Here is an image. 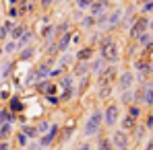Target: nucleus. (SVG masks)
Instances as JSON below:
<instances>
[{
	"label": "nucleus",
	"instance_id": "bb28decb",
	"mask_svg": "<svg viewBox=\"0 0 153 150\" xmlns=\"http://www.w3.org/2000/svg\"><path fill=\"white\" fill-rule=\"evenodd\" d=\"M97 150H112V142L108 138H100V144H97Z\"/></svg>",
	"mask_w": 153,
	"mask_h": 150
},
{
	"label": "nucleus",
	"instance_id": "f3484780",
	"mask_svg": "<svg viewBox=\"0 0 153 150\" xmlns=\"http://www.w3.org/2000/svg\"><path fill=\"white\" fill-rule=\"evenodd\" d=\"M105 64H108V62H105L103 58H97L95 62H91V64H89V72H91V74H100L103 68H105Z\"/></svg>",
	"mask_w": 153,
	"mask_h": 150
},
{
	"label": "nucleus",
	"instance_id": "f03ea898",
	"mask_svg": "<svg viewBox=\"0 0 153 150\" xmlns=\"http://www.w3.org/2000/svg\"><path fill=\"white\" fill-rule=\"evenodd\" d=\"M116 78H118V70H116V66H114V64L105 66L102 72L97 74V82H100V89H112V84L116 82Z\"/></svg>",
	"mask_w": 153,
	"mask_h": 150
},
{
	"label": "nucleus",
	"instance_id": "412c9836",
	"mask_svg": "<svg viewBox=\"0 0 153 150\" xmlns=\"http://www.w3.org/2000/svg\"><path fill=\"white\" fill-rule=\"evenodd\" d=\"M10 121H15V115H13L8 109H2V111H0V125L2 124H10Z\"/></svg>",
	"mask_w": 153,
	"mask_h": 150
},
{
	"label": "nucleus",
	"instance_id": "a19ab883",
	"mask_svg": "<svg viewBox=\"0 0 153 150\" xmlns=\"http://www.w3.org/2000/svg\"><path fill=\"white\" fill-rule=\"evenodd\" d=\"M19 142H21V144H27V138H25V134H19Z\"/></svg>",
	"mask_w": 153,
	"mask_h": 150
},
{
	"label": "nucleus",
	"instance_id": "423d86ee",
	"mask_svg": "<svg viewBox=\"0 0 153 150\" xmlns=\"http://www.w3.org/2000/svg\"><path fill=\"white\" fill-rule=\"evenodd\" d=\"M122 17H124V10L118 6V8H112L110 12H108V23H105V31L110 33V31H114V29H118L120 23H122Z\"/></svg>",
	"mask_w": 153,
	"mask_h": 150
},
{
	"label": "nucleus",
	"instance_id": "a878e982",
	"mask_svg": "<svg viewBox=\"0 0 153 150\" xmlns=\"http://www.w3.org/2000/svg\"><path fill=\"white\" fill-rule=\"evenodd\" d=\"M120 103H134V91H132V89H130V91H124Z\"/></svg>",
	"mask_w": 153,
	"mask_h": 150
},
{
	"label": "nucleus",
	"instance_id": "e433bc0d",
	"mask_svg": "<svg viewBox=\"0 0 153 150\" xmlns=\"http://www.w3.org/2000/svg\"><path fill=\"white\" fill-rule=\"evenodd\" d=\"M145 127H147V130H153V115H149V117H147V121H145Z\"/></svg>",
	"mask_w": 153,
	"mask_h": 150
},
{
	"label": "nucleus",
	"instance_id": "4be33fe9",
	"mask_svg": "<svg viewBox=\"0 0 153 150\" xmlns=\"http://www.w3.org/2000/svg\"><path fill=\"white\" fill-rule=\"evenodd\" d=\"M81 27H83V29H93V27H95V17L85 15V19H81Z\"/></svg>",
	"mask_w": 153,
	"mask_h": 150
},
{
	"label": "nucleus",
	"instance_id": "c756f323",
	"mask_svg": "<svg viewBox=\"0 0 153 150\" xmlns=\"http://www.w3.org/2000/svg\"><path fill=\"white\" fill-rule=\"evenodd\" d=\"M2 50L6 51V53H13V51H17V41H15V39H13V41H8V43H6Z\"/></svg>",
	"mask_w": 153,
	"mask_h": 150
},
{
	"label": "nucleus",
	"instance_id": "49530a36",
	"mask_svg": "<svg viewBox=\"0 0 153 150\" xmlns=\"http://www.w3.org/2000/svg\"><path fill=\"white\" fill-rule=\"evenodd\" d=\"M64 2H73V0H64Z\"/></svg>",
	"mask_w": 153,
	"mask_h": 150
},
{
	"label": "nucleus",
	"instance_id": "6e6552de",
	"mask_svg": "<svg viewBox=\"0 0 153 150\" xmlns=\"http://www.w3.org/2000/svg\"><path fill=\"white\" fill-rule=\"evenodd\" d=\"M112 10V0H93V4L89 6V15L91 17H102L105 12Z\"/></svg>",
	"mask_w": 153,
	"mask_h": 150
},
{
	"label": "nucleus",
	"instance_id": "5701e85b",
	"mask_svg": "<svg viewBox=\"0 0 153 150\" xmlns=\"http://www.w3.org/2000/svg\"><path fill=\"white\" fill-rule=\"evenodd\" d=\"M141 15H145V17L153 15V0H149V2H141Z\"/></svg>",
	"mask_w": 153,
	"mask_h": 150
},
{
	"label": "nucleus",
	"instance_id": "37998d69",
	"mask_svg": "<svg viewBox=\"0 0 153 150\" xmlns=\"http://www.w3.org/2000/svg\"><path fill=\"white\" fill-rule=\"evenodd\" d=\"M8 4L10 6H17V4H21V0H8Z\"/></svg>",
	"mask_w": 153,
	"mask_h": 150
},
{
	"label": "nucleus",
	"instance_id": "a211bd4d",
	"mask_svg": "<svg viewBox=\"0 0 153 150\" xmlns=\"http://www.w3.org/2000/svg\"><path fill=\"white\" fill-rule=\"evenodd\" d=\"M143 105L153 107V84H145V93H143Z\"/></svg>",
	"mask_w": 153,
	"mask_h": 150
},
{
	"label": "nucleus",
	"instance_id": "c03bdc74",
	"mask_svg": "<svg viewBox=\"0 0 153 150\" xmlns=\"http://www.w3.org/2000/svg\"><path fill=\"white\" fill-rule=\"evenodd\" d=\"M2 53H4V50H2V48H0V58H2Z\"/></svg>",
	"mask_w": 153,
	"mask_h": 150
},
{
	"label": "nucleus",
	"instance_id": "a18cd8bd",
	"mask_svg": "<svg viewBox=\"0 0 153 150\" xmlns=\"http://www.w3.org/2000/svg\"><path fill=\"white\" fill-rule=\"evenodd\" d=\"M139 2H149V0H139Z\"/></svg>",
	"mask_w": 153,
	"mask_h": 150
},
{
	"label": "nucleus",
	"instance_id": "c9c22d12",
	"mask_svg": "<svg viewBox=\"0 0 153 150\" xmlns=\"http://www.w3.org/2000/svg\"><path fill=\"white\" fill-rule=\"evenodd\" d=\"M37 130H39V132H46V130H50V124H48V121H42V124L37 125Z\"/></svg>",
	"mask_w": 153,
	"mask_h": 150
},
{
	"label": "nucleus",
	"instance_id": "1a4fd4ad",
	"mask_svg": "<svg viewBox=\"0 0 153 150\" xmlns=\"http://www.w3.org/2000/svg\"><path fill=\"white\" fill-rule=\"evenodd\" d=\"M71 43H73V31L68 29L66 33H62L60 37H56V43H54V45H56V51L64 53V51L68 50V45H71Z\"/></svg>",
	"mask_w": 153,
	"mask_h": 150
},
{
	"label": "nucleus",
	"instance_id": "393cba45",
	"mask_svg": "<svg viewBox=\"0 0 153 150\" xmlns=\"http://www.w3.org/2000/svg\"><path fill=\"white\" fill-rule=\"evenodd\" d=\"M91 4H93V0H75V6L79 10H89Z\"/></svg>",
	"mask_w": 153,
	"mask_h": 150
},
{
	"label": "nucleus",
	"instance_id": "9d476101",
	"mask_svg": "<svg viewBox=\"0 0 153 150\" xmlns=\"http://www.w3.org/2000/svg\"><path fill=\"white\" fill-rule=\"evenodd\" d=\"M35 91L42 95H56L58 84H54L52 80H39V82H35Z\"/></svg>",
	"mask_w": 153,
	"mask_h": 150
},
{
	"label": "nucleus",
	"instance_id": "473e14b6",
	"mask_svg": "<svg viewBox=\"0 0 153 150\" xmlns=\"http://www.w3.org/2000/svg\"><path fill=\"white\" fill-rule=\"evenodd\" d=\"M23 134H25V136H35V134H37V130H35V127L25 125V127H23Z\"/></svg>",
	"mask_w": 153,
	"mask_h": 150
},
{
	"label": "nucleus",
	"instance_id": "dca6fc26",
	"mask_svg": "<svg viewBox=\"0 0 153 150\" xmlns=\"http://www.w3.org/2000/svg\"><path fill=\"white\" fill-rule=\"evenodd\" d=\"M73 74L79 76V78H83V76L89 74V62H76L75 70H73Z\"/></svg>",
	"mask_w": 153,
	"mask_h": 150
},
{
	"label": "nucleus",
	"instance_id": "b1692460",
	"mask_svg": "<svg viewBox=\"0 0 153 150\" xmlns=\"http://www.w3.org/2000/svg\"><path fill=\"white\" fill-rule=\"evenodd\" d=\"M10 132H13L10 124H2V125H0V140H8Z\"/></svg>",
	"mask_w": 153,
	"mask_h": 150
},
{
	"label": "nucleus",
	"instance_id": "ea45409f",
	"mask_svg": "<svg viewBox=\"0 0 153 150\" xmlns=\"http://www.w3.org/2000/svg\"><path fill=\"white\" fill-rule=\"evenodd\" d=\"M145 150H153V138L147 142V144H145Z\"/></svg>",
	"mask_w": 153,
	"mask_h": 150
},
{
	"label": "nucleus",
	"instance_id": "6ab92c4d",
	"mask_svg": "<svg viewBox=\"0 0 153 150\" xmlns=\"http://www.w3.org/2000/svg\"><path fill=\"white\" fill-rule=\"evenodd\" d=\"M134 41H137V43H139L141 48H147V45H149V43L153 41V33H149V31H145V33H143V35H139V37H137Z\"/></svg>",
	"mask_w": 153,
	"mask_h": 150
},
{
	"label": "nucleus",
	"instance_id": "de8ad7c7",
	"mask_svg": "<svg viewBox=\"0 0 153 150\" xmlns=\"http://www.w3.org/2000/svg\"><path fill=\"white\" fill-rule=\"evenodd\" d=\"M122 150H128V148H122Z\"/></svg>",
	"mask_w": 153,
	"mask_h": 150
},
{
	"label": "nucleus",
	"instance_id": "cd10ccee",
	"mask_svg": "<svg viewBox=\"0 0 153 150\" xmlns=\"http://www.w3.org/2000/svg\"><path fill=\"white\" fill-rule=\"evenodd\" d=\"M60 86H62L64 91H66V89H73V78H71V76H62V78H60Z\"/></svg>",
	"mask_w": 153,
	"mask_h": 150
},
{
	"label": "nucleus",
	"instance_id": "aec40b11",
	"mask_svg": "<svg viewBox=\"0 0 153 150\" xmlns=\"http://www.w3.org/2000/svg\"><path fill=\"white\" fill-rule=\"evenodd\" d=\"M8 111H10V113H15V111H23V101L19 99V97H13L10 103H8Z\"/></svg>",
	"mask_w": 153,
	"mask_h": 150
},
{
	"label": "nucleus",
	"instance_id": "4c0bfd02",
	"mask_svg": "<svg viewBox=\"0 0 153 150\" xmlns=\"http://www.w3.org/2000/svg\"><path fill=\"white\" fill-rule=\"evenodd\" d=\"M0 150H8V142L6 140H0Z\"/></svg>",
	"mask_w": 153,
	"mask_h": 150
},
{
	"label": "nucleus",
	"instance_id": "20e7f679",
	"mask_svg": "<svg viewBox=\"0 0 153 150\" xmlns=\"http://www.w3.org/2000/svg\"><path fill=\"white\" fill-rule=\"evenodd\" d=\"M102 121H103V113L100 109H95L91 113V117L85 121V136H95L100 132V127H102Z\"/></svg>",
	"mask_w": 153,
	"mask_h": 150
},
{
	"label": "nucleus",
	"instance_id": "4468645a",
	"mask_svg": "<svg viewBox=\"0 0 153 150\" xmlns=\"http://www.w3.org/2000/svg\"><path fill=\"white\" fill-rule=\"evenodd\" d=\"M120 125H122V132H134V127H137V117H132V115L126 113V115L122 117Z\"/></svg>",
	"mask_w": 153,
	"mask_h": 150
},
{
	"label": "nucleus",
	"instance_id": "7c9ffc66",
	"mask_svg": "<svg viewBox=\"0 0 153 150\" xmlns=\"http://www.w3.org/2000/svg\"><path fill=\"white\" fill-rule=\"evenodd\" d=\"M8 17H10V19H19V17H21V12H19V4L8 8Z\"/></svg>",
	"mask_w": 153,
	"mask_h": 150
},
{
	"label": "nucleus",
	"instance_id": "ddd939ff",
	"mask_svg": "<svg viewBox=\"0 0 153 150\" xmlns=\"http://www.w3.org/2000/svg\"><path fill=\"white\" fill-rule=\"evenodd\" d=\"M27 31V27L23 25V23H15L13 25V29H10V33H8V37L10 39H15V41H19L21 37H23V33Z\"/></svg>",
	"mask_w": 153,
	"mask_h": 150
},
{
	"label": "nucleus",
	"instance_id": "39448f33",
	"mask_svg": "<svg viewBox=\"0 0 153 150\" xmlns=\"http://www.w3.org/2000/svg\"><path fill=\"white\" fill-rule=\"evenodd\" d=\"M118 117H120V105L118 103L108 105V109L103 111V124L108 125V127H114V125L118 124Z\"/></svg>",
	"mask_w": 153,
	"mask_h": 150
},
{
	"label": "nucleus",
	"instance_id": "9b49d317",
	"mask_svg": "<svg viewBox=\"0 0 153 150\" xmlns=\"http://www.w3.org/2000/svg\"><path fill=\"white\" fill-rule=\"evenodd\" d=\"M112 146H116L118 150H122V148H128V136H126V132H116L114 136H112Z\"/></svg>",
	"mask_w": 153,
	"mask_h": 150
},
{
	"label": "nucleus",
	"instance_id": "72a5a7b5",
	"mask_svg": "<svg viewBox=\"0 0 153 150\" xmlns=\"http://www.w3.org/2000/svg\"><path fill=\"white\" fill-rule=\"evenodd\" d=\"M37 2H39L42 8H50L52 4H54V0H37Z\"/></svg>",
	"mask_w": 153,
	"mask_h": 150
},
{
	"label": "nucleus",
	"instance_id": "09e8293b",
	"mask_svg": "<svg viewBox=\"0 0 153 150\" xmlns=\"http://www.w3.org/2000/svg\"><path fill=\"white\" fill-rule=\"evenodd\" d=\"M112 2H116V0H112Z\"/></svg>",
	"mask_w": 153,
	"mask_h": 150
},
{
	"label": "nucleus",
	"instance_id": "2eb2a0df",
	"mask_svg": "<svg viewBox=\"0 0 153 150\" xmlns=\"http://www.w3.org/2000/svg\"><path fill=\"white\" fill-rule=\"evenodd\" d=\"M56 136H58V125H52L50 130H48V134L39 140V144H42V146H50L52 142H54V138H56Z\"/></svg>",
	"mask_w": 153,
	"mask_h": 150
},
{
	"label": "nucleus",
	"instance_id": "7ed1b4c3",
	"mask_svg": "<svg viewBox=\"0 0 153 150\" xmlns=\"http://www.w3.org/2000/svg\"><path fill=\"white\" fill-rule=\"evenodd\" d=\"M145 31H149V17L137 15V19L132 21V25L128 27V37H130V39H137V37L143 35Z\"/></svg>",
	"mask_w": 153,
	"mask_h": 150
},
{
	"label": "nucleus",
	"instance_id": "f257e3e1",
	"mask_svg": "<svg viewBox=\"0 0 153 150\" xmlns=\"http://www.w3.org/2000/svg\"><path fill=\"white\" fill-rule=\"evenodd\" d=\"M100 58H103L108 64H116L120 58V50H118V41L112 35H105L100 39Z\"/></svg>",
	"mask_w": 153,
	"mask_h": 150
},
{
	"label": "nucleus",
	"instance_id": "58836bf2",
	"mask_svg": "<svg viewBox=\"0 0 153 150\" xmlns=\"http://www.w3.org/2000/svg\"><path fill=\"white\" fill-rule=\"evenodd\" d=\"M76 150H91V146H89V144L85 142V144H81V146H79V148H76Z\"/></svg>",
	"mask_w": 153,
	"mask_h": 150
},
{
	"label": "nucleus",
	"instance_id": "f8f14e48",
	"mask_svg": "<svg viewBox=\"0 0 153 150\" xmlns=\"http://www.w3.org/2000/svg\"><path fill=\"white\" fill-rule=\"evenodd\" d=\"M93 45H83V48H81V50L76 51V62H89V60H91V58H93Z\"/></svg>",
	"mask_w": 153,
	"mask_h": 150
},
{
	"label": "nucleus",
	"instance_id": "f704fd0d",
	"mask_svg": "<svg viewBox=\"0 0 153 150\" xmlns=\"http://www.w3.org/2000/svg\"><path fill=\"white\" fill-rule=\"evenodd\" d=\"M46 99H48V103H50V105H58V97H54V95H46Z\"/></svg>",
	"mask_w": 153,
	"mask_h": 150
},
{
	"label": "nucleus",
	"instance_id": "0eeeda50",
	"mask_svg": "<svg viewBox=\"0 0 153 150\" xmlns=\"http://www.w3.org/2000/svg\"><path fill=\"white\" fill-rule=\"evenodd\" d=\"M116 86H118V93H124V91H130L134 86V74L130 70H124L122 74L116 78Z\"/></svg>",
	"mask_w": 153,
	"mask_h": 150
},
{
	"label": "nucleus",
	"instance_id": "c85d7f7f",
	"mask_svg": "<svg viewBox=\"0 0 153 150\" xmlns=\"http://www.w3.org/2000/svg\"><path fill=\"white\" fill-rule=\"evenodd\" d=\"M33 51H35V48H31V45H29V48H25V50L19 53V58H21V60H29V58L33 56Z\"/></svg>",
	"mask_w": 153,
	"mask_h": 150
},
{
	"label": "nucleus",
	"instance_id": "2f4dec72",
	"mask_svg": "<svg viewBox=\"0 0 153 150\" xmlns=\"http://www.w3.org/2000/svg\"><path fill=\"white\" fill-rule=\"evenodd\" d=\"M128 115H132V117H139V115H141V109H139V107L132 103V105L128 107Z\"/></svg>",
	"mask_w": 153,
	"mask_h": 150
},
{
	"label": "nucleus",
	"instance_id": "79ce46f5",
	"mask_svg": "<svg viewBox=\"0 0 153 150\" xmlns=\"http://www.w3.org/2000/svg\"><path fill=\"white\" fill-rule=\"evenodd\" d=\"M149 33H153V15L149 17Z\"/></svg>",
	"mask_w": 153,
	"mask_h": 150
}]
</instances>
